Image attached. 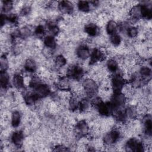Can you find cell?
Listing matches in <instances>:
<instances>
[{"mask_svg":"<svg viewBox=\"0 0 152 152\" xmlns=\"http://www.w3.org/2000/svg\"><path fill=\"white\" fill-rule=\"evenodd\" d=\"M81 87L86 97L91 99L95 96L99 90V83L93 77H87L83 80Z\"/></svg>","mask_w":152,"mask_h":152,"instance_id":"1","label":"cell"},{"mask_svg":"<svg viewBox=\"0 0 152 152\" xmlns=\"http://www.w3.org/2000/svg\"><path fill=\"white\" fill-rule=\"evenodd\" d=\"M109 83L113 93L122 91L126 86V80L125 78V76L119 71L112 74V76L110 77Z\"/></svg>","mask_w":152,"mask_h":152,"instance_id":"2","label":"cell"},{"mask_svg":"<svg viewBox=\"0 0 152 152\" xmlns=\"http://www.w3.org/2000/svg\"><path fill=\"white\" fill-rule=\"evenodd\" d=\"M122 136L120 128H115L106 132L102 138V142L104 146L110 147L118 142Z\"/></svg>","mask_w":152,"mask_h":152,"instance_id":"3","label":"cell"},{"mask_svg":"<svg viewBox=\"0 0 152 152\" xmlns=\"http://www.w3.org/2000/svg\"><path fill=\"white\" fill-rule=\"evenodd\" d=\"M126 96L122 91L113 93L109 101L112 108L113 113L117 110L123 109L124 106L126 104Z\"/></svg>","mask_w":152,"mask_h":152,"instance_id":"4","label":"cell"},{"mask_svg":"<svg viewBox=\"0 0 152 152\" xmlns=\"http://www.w3.org/2000/svg\"><path fill=\"white\" fill-rule=\"evenodd\" d=\"M84 75V70L82 66L79 64H73L68 66L65 72V76L69 79L76 81L82 80Z\"/></svg>","mask_w":152,"mask_h":152,"instance_id":"5","label":"cell"},{"mask_svg":"<svg viewBox=\"0 0 152 152\" xmlns=\"http://www.w3.org/2000/svg\"><path fill=\"white\" fill-rule=\"evenodd\" d=\"M73 132L77 137L86 138L89 135L90 128L86 120L81 119L78 121L74 125Z\"/></svg>","mask_w":152,"mask_h":152,"instance_id":"6","label":"cell"},{"mask_svg":"<svg viewBox=\"0 0 152 152\" xmlns=\"http://www.w3.org/2000/svg\"><path fill=\"white\" fill-rule=\"evenodd\" d=\"M125 150L126 151L142 152L145 150L146 145L139 139L132 137L129 138L125 144Z\"/></svg>","mask_w":152,"mask_h":152,"instance_id":"7","label":"cell"},{"mask_svg":"<svg viewBox=\"0 0 152 152\" xmlns=\"http://www.w3.org/2000/svg\"><path fill=\"white\" fill-rule=\"evenodd\" d=\"M106 51L102 48H94L91 50L90 56L89 58L90 65H95L105 59L106 56Z\"/></svg>","mask_w":152,"mask_h":152,"instance_id":"8","label":"cell"},{"mask_svg":"<svg viewBox=\"0 0 152 152\" xmlns=\"http://www.w3.org/2000/svg\"><path fill=\"white\" fill-rule=\"evenodd\" d=\"M33 93L39 99L47 97L50 94V88L48 84L42 82L33 88Z\"/></svg>","mask_w":152,"mask_h":152,"instance_id":"9","label":"cell"},{"mask_svg":"<svg viewBox=\"0 0 152 152\" xmlns=\"http://www.w3.org/2000/svg\"><path fill=\"white\" fill-rule=\"evenodd\" d=\"M90 53V49L86 44H82L79 45L75 50L76 56L81 61H86L87 59H89Z\"/></svg>","mask_w":152,"mask_h":152,"instance_id":"10","label":"cell"},{"mask_svg":"<svg viewBox=\"0 0 152 152\" xmlns=\"http://www.w3.org/2000/svg\"><path fill=\"white\" fill-rule=\"evenodd\" d=\"M57 7L59 11L64 14L71 15L74 11V4L68 1H61L57 3Z\"/></svg>","mask_w":152,"mask_h":152,"instance_id":"11","label":"cell"},{"mask_svg":"<svg viewBox=\"0 0 152 152\" xmlns=\"http://www.w3.org/2000/svg\"><path fill=\"white\" fill-rule=\"evenodd\" d=\"M24 139V132L21 130L14 131L10 136V141L15 147L20 148L23 145Z\"/></svg>","mask_w":152,"mask_h":152,"instance_id":"12","label":"cell"},{"mask_svg":"<svg viewBox=\"0 0 152 152\" xmlns=\"http://www.w3.org/2000/svg\"><path fill=\"white\" fill-rule=\"evenodd\" d=\"M95 109H96L99 115L103 117H108L113 113L112 108L109 102H104L103 101Z\"/></svg>","mask_w":152,"mask_h":152,"instance_id":"13","label":"cell"},{"mask_svg":"<svg viewBox=\"0 0 152 152\" xmlns=\"http://www.w3.org/2000/svg\"><path fill=\"white\" fill-rule=\"evenodd\" d=\"M11 83L13 87L18 90H24L26 86L24 77L20 73H15L13 75Z\"/></svg>","mask_w":152,"mask_h":152,"instance_id":"14","label":"cell"},{"mask_svg":"<svg viewBox=\"0 0 152 152\" xmlns=\"http://www.w3.org/2000/svg\"><path fill=\"white\" fill-rule=\"evenodd\" d=\"M84 32L90 37H96L100 34V28L99 26L94 23L86 24L84 27Z\"/></svg>","mask_w":152,"mask_h":152,"instance_id":"15","label":"cell"},{"mask_svg":"<svg viewBox=\"0 0 152 152\" xmlns=\"http://www.w3.org/2000/svg\"><path fill=\"white\" fill-rule=\"evenodd\" d=\"M152 75L151 67L148 65H143L141 66L139 70V77L144 84L150 81Z\"/></svg>","mask_w":152,"mask_h":152,"instance_id":"16","label":"cell"},{"mask_svg":"<svg viewBox=\"0 0 152 152\" xmlns=\"http://www.w3.org/2000/svg\"><path fill=\"white\" fill-rule=\"evenodd\" d=\"M142 125L144 134L147 136V137L150 138L151 136L152 129V122L150 114L147 113L143 116Z\"/></svg>","mask_w":152,"mask_h":152,"instance_id":"17","label":"cell"},{"mask_svg":"<svg viewBox=\"0 0 152 152\" xmlns=\"http://www.w3.org/2000/svg\"><path fill=\"white\" fill-rule=\"evenodd\" d=\"M106 70L111 74L119 71V65L118 60L114 58L108 59L106 62Z\"/></svg>","mask_w":152,"mask_h":152,"instance_id":"18","label":"cell"},{"mask_svg":"<svg viewBox=\"0 0 152 152\" xmlns=\"http://www.w3.org/2000/svg\"><path fill=\"white\" fill-rule=\"evenodd\" d=\"M23 68L25 72L28 74H33L37 69L36 62L31 58H27L24 61Z\"/></svg>","mask_w":152,"mask_h":152,"instance_id":"19","label":"cell"},{"mask_svg":"<svg viewBox=\"0 0 152 152\" xmlns=\"http://www.w3.org/2000/svg\"><path fill=\"white\" fill-rule=\"evenodd\" d=\"M80 100V99L79 96L77 94L72 93L71 96L67 100L68 109L72 112H75L78 110Z\"/></svg>","mask_w":152,"mask_h":152,"instance_id":"20","label":"cell"},{"mask_svg":"<svg viewBox=\"0 0 152 152\" xmlns=\"http://www.w3.org/2000/svg\"><path fill=\"white\" fill-rule=\"evenodd\" d=\"M43 43L48 50H54L57 46V40L55 37L49 34L43 38Z\"/></svg>","mask_w":152,"mask_h":152,"instance_id":"21","label":"cell"},{"mask_svg":"<svg viewBox=\"0 0 152 152\" xmlns=\"http://www.w3.org/2000/svg\"><path fill=\"white\" fill-rule=\"evenodd\" d=\"M91 107L92 106L91 104V101L90 99L84 97L80 99L78 110L81 113H87L90 111Z\"/></svg>","mask_w":152,"mask_h":152,"instance_id":"22","label":"cell"},{"mask_svg":"<svg viewBox=\"0 0 152 152\" xmlns=\"http://www.w3.org/2000/svg\"><path fill=\"white\" fill-rule=\"evenodd\" d=\"M23 100L26 105L28 106H33L39 99L33 93V91H27L23 94Z\"/></svg>","mask_w":152,"mask_h":152,"instance_id":"23","label":"cell"},{"mask_svg":"<svg viewBox=\"0 0 152 152\" xmlns=\"http://www.w3.org/2000/svg\"><path fill=\"white\" fill-rule=\"evenodd\" d=\"M0 84L1 89L7 90L10 84V76L7 71H1Z\"/></svg>","mask_w":152,"mask_h":152,"instance_id":"24","label":"cell"},{"mask_svg":"<svg viewBox=\"0 0 152 152\" xmlns=\"http://www.w3.org/2000/svg\"><path fill=\"white\" fill-rule=\"evenodd\" d=\"M105 30L109 36L117 33L118 30V23L114 20H109L106 23Z\"/></svg>","mask_w":152,"mask_h":152,"instance_id":"25","label":"cell"},{"mask_svg":"<svg viewBox=\"0 0 152 152\" xmlns=\"http://www.w3.org/2000/svg\"><path fill=\"white\" fill-rule=\"evenodd\" d=\"M11 125L13 128H17L20 126L21 120L22 115L20 111L14 110L11 114Z\"/></svg>","mask_w":152,"mask_h":152,"instance_id":"26","label":"cell"},{"mask_svg":"<svg viewBox=\"0 0 152 152\" xmlns=\"http://www.w3.org/2000/svg\"><path fill=\"white\" fill-rule=\"evenodd\" d=\"M46 28L49 32V35L54 37L57 36L60 31V28L58 24L52 21H49L46 23Z\"/></svg>","mask_w":152,"mask_h":152,"instance_id":"27","label":"cell"},{"mask_svg":"<svg viewBox=\"0 0 152 152\" xmlns=\"http://www.w3.org/2000/svg\"><path fill=\"white\" fill-rule=\"evenodd\" d=\"M141 19H145L147 20H150L152 17V10L151 8L149 7L147 4H141Z\"/></svg>","mask_w":152,"mask_h":152,"instance_id":"28","label":"cell"},{"mask_svg":"<svg viewBox=\"0 0 152 152\" xmlns=\"http://www.w3.org/2000/svg\"><path fill=\"white\" fill-rule=\"evenodd\" d=\"M54 65L58 69L62 68L65 66L67 63L66 58L62 54H59L56 55L53 59Z\"/></svg>","mask_w":152,"mask_h":152,"instance_id":"29","label":"cell"},{"mask_svg":"<svg viewBox=\"0 0 152 152\" xmlns=\"http://www.w3.org/2000/svg\"><path fill=\"white\" fill-rule=\"evenodd\" d=\"M77 7L78 10L83 13L88 12L90 11L91 4L90 1H79L77 2Z\"/></svg>","mask_w":152,"mask_h":152,"instance_id":"30","label":"cell"},{"mask_svg":"<svg viewBox=\"0 0 152 152\" xmlns=\"http://www.w3.org/2000/svg\"><path fill=\"white\" fill-rule=\"evenodd\" d=\"M126 36L130 39L137 38L139 34V29L135 26H129L125 31Z\"/></svg>","mask_w":152,"mask_h":152,"instance_id":"31","label":"cell"},{"mask_svg":"<svg viewBox=\"0 0 152 152\" xmlns=\"http://www.w3.org/2000/svg\"><path fill=\"white\" fill-rule=\"evenodd\" d=\"M14 8V2L12 1H3L1 2V10L2 13L9 14Z\"/></svg>","mask_w":152,"mask_h":152,"instance_id":"32","label":"cell"},{"mask_svg":"<svg viewBox=\"0 0 152 152\" xmlns=\"http://www.w3.org/2000/svg\"><path fill=\"white\" fill-rule=\"evenodd\" d=\"M109 42L113 47H118L121 45L122 37L119 33H116L109 36Z\"/></svg>","mask_w":152,"mask_h":152,"instance_id":"33","label":"cell"},{"mask_svg":"<svg viewBox=\"0 0 152 152\" xmlns=\"http://www.w3.org/2000/svg\"><path fill=\"white\" fill-rule=\"evenodd\" d=\"M33 33L37 38H38V39L43 38V39L45 37L46 28L43 25L39 24L35 27V28L33 30Z\"/></svg>","mask_w":152,"mask_h":152,"instance_id":"34","label":"cell"},{"mask_svg":"<svg viewBox=\"0 0 152 152\" xmlns=\"http://www.w3.org/2000/svg\"><path fill=\"white\" fill-rule=\"evenodd\" d=\"M19 33L21 39L27 38L31 34V31L27 26H24L21 29H19Z\"/></svg>","mask_w":152,"mask_h":152,"instance_id":"35","label":"cell"},{"mask_svg":"<svg viewBox=\"0 0 152 152\" xmlns=\"http://www.w3.org/2000/svg\"><path fill=\"white\" fill-rule=\"evenodd\" d=\"M1 62V71H7L9 66V62L5 53L3 54L0 59Z\"/></svg>","mask_w":152,"mask_h":152,"instance_id":"36","label":"cell"},{"mask_svg":"<svg viewBox=\"0 0 152 152\" xmlns=\"http://www.w3.org/2000/svg\"><path fill=\"white\" fill-rule=\"evenodd\" d=\"M31 11V8L30 5H23L20 11V15L22 17H26L30 14Z\"/></svg>","mask_w":152,"mask_h":152,"instance_id":"37","label":"cell"},{"mask_svg":"<svg viewBox=\"0 0 152 152\" xmlns=\"http://www.w3.org/2000/svg\"><path fill=\"white\" fill-rule=\"evenodd\" d=\"M54 149L53 150L54 151H66L68 150L67 148L63 145H56L54 147Z\"/></svg>","mask_w":152,"mask_h":152,"instance_id":"38","label":"cell"}]
</instances>
